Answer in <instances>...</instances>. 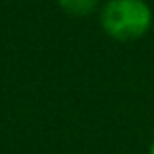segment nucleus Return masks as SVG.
<instances>
[{
    "mask_svg": "<svg viewBox=\"0 0 154 154\" xmlns=\"http://www.w3.org/2000/svg\"><path fill=\"white\" fill-rule=\"evenodd\" d=\"M152 10L144 0H109L101 12V26L111 38L131 42L150 30Z\"/></svg>",
    "mask_w": 154,
    "mask_h": 154,
    "instance_id": "nucleus-1",
    "label": "nucleus"
},
{
    "mask_svg": "<svg viewBox=\"0 0 154 154\" xmlns=\"http://www.w3.org/2000/svg\"><path fill=\"white\" fill-rule=\"evenodd\" d=\"M57 4L71 16H87L95 10L97 0H57Z\"/></svg>",
    "mask_w": 154,
    "mask_h": 154,
    "instance_id": "nucleus-2",
    "label": "nucleus"
},
{
    "mask_svg": "<svg viewBox=\"0 0 154 154\" xmlns=\"http://www.w3.org/2000/svg\"><path fill=\"white\" fill-rule=\"evenodd\" d=\"M148 154H154V140H152V144H150V150H148Z\"/></svg>",
    "mask_w": 154,
    "mask_h": 154,
    "instance_id": "nucleus-3",
    "label": "nucleus"
}]
</instances>
